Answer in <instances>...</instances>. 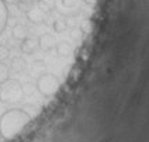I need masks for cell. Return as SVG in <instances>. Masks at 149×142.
<instances>
[{"label":"cell","instance_id":"cell-4","mask_svg":"<svg viewBox=\"0 0 149 142\" xmlns=\"http://www.w3.org/2000/svg\"><path fill=\"white\" fill-rule=\"evenodd\" d=\"M25 14H27V18L34 24H41V23H44L47 20V13L42 11L40 7H34L33 6Z\"/></svg>","mask_w":149,"mask_h":142},{"label":"cell","instance_id":"cell-19","mask_svg":"<svg viewBox=\"0 0 149 142\" xmlns=\"http://www.w3.org/2000/svg\"><path fill=\"white\" fill-rule=\"evenodd\" d=\"M4 1H8V3H17L18 0H4Z\"/></svg>","mask_w":149,"mask_h":142},{"label":"cell","instance_id":"cell-8","mask_svg":"<svg viewBox=\"0 0 149 142\" xmlns=\"http://www.w3.org/2000/svg\"><path fill=\"white\" fill-rule=\"evenodd\" d=\"M11 34H13V38H14V40H17V41H23V40L27 38V27L23 24H16L13 27Z\"/></svg>","mask_w":149,"mask_h":142},{"label":"cell","instance_id":"cell-10","mask_svg":"<svg viewBox=\"0 0 149 142\" xmlns=\"http://www.w3.org/2000/svg\"><path fill=\"white\" fill-rule=\"evenodd\" d=\"M55 47H56V52H58L61 56H68V55L72 54V47L66 41L59 42L58 45H55Z\"/></svg>","mask_w":149,"mask_h":142},{"label":"cell","instance_id":"cell-17","mask_svg":"<svg viewBox=\"0 0 149 142\" xmlns=\"http://www.w3.org/2000/svg\"><path fill=\"white\" fill-rule=\"evenodd\" d=\"M62 3H63V6L69 8H73L77 6V0H62Z\"/></svg>","mask_w":149,"mask_h":142},{"label":"cell","instance_id":"cell-7","mask_svg":"<svg viewBox=\"0 0 149 142\" xmlns=\"http://www.w3.org/2000/svg\"><path fill=\"white\" fill-rule=\"evenodd\" d=\"M8 20V8L4 0H0V34L4 31Z\"/></svg>","mask_w":149,"mask_h":142},{"label":"cell","instance_id":"cell-2","mask_svg":"<svg viewBox=\"0 0 149 142\" xmlns=\"http://www.w3.org/2000/svg\"><path fill=\"white\" fill-rule=\"evenodd\" d=\"M23 97H24V90L18 80L8 77L6 82L0 84V101L1 103L13 104V103H18Z\"/></svg>","mask_w":149,"mask_h":142},{"label":"cell","instance_id":"cell-3","mask_svg":"<svg viewBox=\"0 0 149 142\" xmlns=\"http://www.w3.org/2000/svg\"><path fill=\"white\" fill-rule=\"evenodd\" d=\"M59 87H61V83H59L58 77L52 73H42L37 79V89L42 96L51 97L58 93Z\"/></svg>","mask_w":149,"mask_h":142},{"label":"cell","instance_id":"cell-5","mask_svg":"<svg viewBox=\"0 0 149 142\" xmlns=\"http://www.w3.org/2000/svg\"><path fill=\"white\" fill-rule=\"evenodd\" d=\"M55 38H54V35H51V34H42L41 37L38 38V47L44 51H49L52 48H55Z\"/></svg>","mask_w":149,"mask_h":142},{"label":"cell","instance_id":"cell-9","mask_svg":"<svg viewBox=\"0 0 149 142\" xmlns=\"http://www.w3.org/2000/svg\"><path fill=\"white\" fill-rule=\"evenodd\" d=\"M37 3H38V7L41 8L42 11H45V13H49V11H52L54 8L56 7V1L55 0H38Z\"/></svg>","mask_w":149,"mask_h":142},{"label":"cell","instance_id":"cell-6","mask_svg":"<svg viewBox=\"0 0 149 142\" xmlns=\"http://www.w3.org/2000/svg\"><path fill=\"white\" fill-rule=\"evenodd\" d=\"M37 48H38V41H35L33 38H25V40H23V42H21V51H23L24 54H27V55L34 54V52L37 51Z\"/></svg>","mask_w":149,"mask_h":142},{"label":"cell","instance_id":"cell-14","mask_svg":"<svg viewBox=\"0 0 149 142\" xmlns=\"http://www.w3.org/2000/svg\"><path fill=\"white\" fill-rule=\"evenodd\" d=\"M66 28H68V24L65 20H55V23H54V30L55 31L63 33V31H66Z\"/></svg>","mask_w":149,"mask_h":142},{"label":"cell","instance_id":"cell-20","mask_svg":"<svg viewBox=\"0 0 149 142\" xmlns=\"http://www.w3.org/2000/svg\"><path fill=\"white\" fill-rule=\"evenodd\" d=\"M0 138H1V136H0Z\"/></svg>","mask_w":149,"mask_h":142},{"label":"cell","instance_id":"cell-11","mask_svg":"<svg viewBox=\"0 0 149 142\" xmlns=\"http://www.w3.org/2000/svg\"><path fill=\"white\" fill-rule=\"evenodd\" d=\"M11 69L16 72H21L25 69V62L21 58H13L11 61Z\"/></svg>","mask_w":149,"mask_h":142},{"label":"cell","instance_id":"cell-15","mask_svg":"<svg viewBox=\"0 0 149 142\" xmlns=\"http://www.w3.org/2000/svg\"><path fill=\"white\" fill-rule=\"evenodd\" d=\"M8 55H10V51H8L7 47H4V45H0V61L3 62L4 59L8 58Z\"/></svg>","mask_w":149,"mask_h":142},{"label":"cell","instance_id":"cell-12","mask_svg":"<svg viewBox=\"0 0 149 142\" xmlns=\"http://www.w3.org/2000/svg\"><path fill=\"white\" fill-rule=\"evenodd\" d=\"M8 73H10L8 68L0 61V84L3 83V82H6L8 79Z\"/></svg>","mask_w":149,"mask_h":142},{"label":"cell","instance_id":"cell-16","mask_svg":"<svg viewBox=\"0 0 149 142\" xmlns=\"http://www.w3.org/2000/svg\"><path fill=\"white\" fill-rule=\"evenodd\" d=\"M80 30L82 31H84V33H89L91 30V23L89 21V20H84L82 23V25H80Z\"/></svg>","mask_w":149,"mask_h":142},{"label":"cell","instance_id":"cell-13","mask_svg":"<svg viewBox=\"0 0 149 142\" xmlns=\"http://www.w3.org/2000/svg\"><path fill=\"white\" fill-rule=\"evenodd\" d=\"M16 4L18 6V8H20L21 11H24V13H27L30 8L33 7V1H31V0H18Z\"/></svg>","mask_w":149,"mask_h":142},{"label":"cell","instance_id":"cell-18","mask_svg":"<svg viewBox=\"0 0 149 142\" xmlns=\"http://www.w3.org/2000/svg\"><path fill=\"white\" fill-rule=\"evenodd\" d=\"M83 1H84V3H87V4H94L97 0H83Z\"/></svg>","mask_w":149,"mask_h":142},{"label":"cell","instance_id":"cell-1","mask_svg":"<svg viewBox=\"0 0 149 142\" xmlns=\"http://www.w3.org/2000/svg\"><path fill=\"white\" fill-rule=\"evenodd\" d=\"M31 123V116L21 109H11L0 117V136L10 141L20 135Z\"/></svg>","mask_w":149,"mask_h":142}]
</instances>
